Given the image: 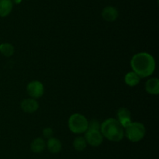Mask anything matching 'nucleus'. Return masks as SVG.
<instances>
[{"mask_svg": "<svg viewBox=\"0 0 159 159\" xmlns=\"http://www.w3.org/2000/svg\"><path fill=\"white\" fill-rule=\"evenodd\" d=\"M47 147H48V149L50 152L52 153V154H57L61 151L62 144L61 142L58 139L51 137V138L48 139Z\"/></svg>", "mask_w": 159, "mask_h": 159, "instance_id": "9b49d317", "label": "nucleus"}, {"mask_svg": "<svg viewBox=\"0 0 159 159\" xmlns=\"http://www.w3.org/2000/svg\"><path fill=\"white\" fill-rule=\"evenodd\" d=\"M85 139L86 143L93 147H98L102 143L103 136L100 130H86Z\"/></svg>", "mask_w": 159, "mask_h": 159, "instance_id": "423d86ee", "label": "nucleus"}, {"mask_svg": "<svg viewBox=\"0 0 159 159\" xmlns=\"http://www.w3.org/2000/svg\"><path fill=\"white\" fill-rule=\"evenodd\" d=\"M13 8L11 0H0V17H6L10 14Z\"/></svg>", "mask_w": 159, "mask_h": 159, "instance_id": "f8f14e48", "label": "nucleus"}, {"mask_svg": "<svg viewBox=\"0 0 159 159\" xmlns=\"http://www.w3.org/2000/svg\"><path fill=\"white\" fill-rule=\"evenodd\" d=\"M12 3H15V4H20L22 2V0H11Z\"/></svg>", "mask_w": 159, "mask_h": 159, "instance_id": "6ab92c4d", "label": "nucleus"}, {"mask_svg": "<svg viewBox=\"0 0 159 159\" xmlns=\"http://www.w3.org/2000/svg\"><path fill=\"white\" fill-rule=\"evenodd\" d=\"M118 10L113 6H107L102 11V18L108 22L115 21L118 18Z\"/></svg>", "mask_w": 159, "mask_h": 159, "instance_id": "1a4fd4ad", "label": "nucleus"}, {"mask_svg": "<svg viewBox=\"0 0 159 159\" xmlns=\"http://www.w3.org/2000/svg\"><path fill=\"white\" fill-rule=\"evenodd\" d=\"M22 110L27 113H33L38 109V102L34 98H26L24 99L20 104Z\"/></svg>", "mask_w": 159, "mask_h": 159, "instance_id": "6e6552de", "label": "nucleus"}, {"mask_svg": "<svg viewBox=\"0 0 159 159\" xmlns=\"http://www.w3.org/2000/svg\"><path fill=\"white\" fill-rule=\"evenodd\" d=\"M100 132L107 140L119 142L124 137V128L116 118H108L100 125Z\"/></svg>", "mask_w": 159, "mask_h": 159, "instance_id": "f03ea898", "label": "nucleus"}, {"mask_svg": "<svg viewBox=\"0 0 159 159\" xmlns=\"http://www.w3.org/2000/svg\"><path fill=\"white\" fill-rule=\"evenodd\" d=\"M13 45L9 43H3L0 45V52L6 57H10L14 54Z\"/></svg>", "mask_w": 159, "mask_h": 159, "instance_id": "2eb2a0df", "label": "nucleus"}, {"mask_svg": "<svg viewBox=\"0 0 159 159\" xmlns=\"http://www.w3.org/2000/svg\"><path fill=\"white\" fill-rule=\"evenodd\" d=\"M26 90H27L28 94L32 98L35 99V98H39L43 96L44 93V87L40 81H31L27 84Z\"/></svg>", "mask_w": 159, "mask_h": 159, "instance_id": "39448f33", "label": "nucleus"}, {"mask_svg": "<svg viewBox=\"0 0 159 159\" xmlns=\"http://www.w3.org/2000/svg\"><path fill=\"white\" fill-rule=\"evenodd\" d=\"M53 133H54V132H53L52 129L50 127H46L43 129V137H45V138H48V139H50L53 136Z\"/></svg>", "mask_w": 159, "mask_h": 159, "instance_id": "a211bd4d", "label": "nucleus"}, {"mask_svg": "<svg viewBox=\"0 0 159 159\" xmlns=\"http://www.w3.org/2000/svg\"><path fill=\"white\" fill-rule=\"evenodd\" d=\"M86 140H85V137H76L73 142V147L78 151H82L85 150V148L86 147Z\"/></svg>", "mask_w": 159, "mask_h": 159, "instance_id": "dca6fc26", "label": "nucleus"}, {"mask_svg": "<svg viewBox=\"0 0 159 159\" xmlns=\"http://www.w3.org/2000/svg\"><path fill=\"white\" fill-rule=\"evenodd\" d=\"M89 122L84 115L75 113L70 116L68 119V127L72 132L81 134L86 132L88 129Z\"/></svg>", "mask_w": 159, "mask_h": 159, "instance_id": "7ed1b4c3", "label": "nucleus"}, {"mask_svg": "<svg viewBox=\"0 0 159 159\" xmlns=\"http://www.w3.org/2000/svg\"><path fill=\"white\" fill-rule=\"evenodd\" d=\"M118 121L120 123L123 127L125 129L127 126H128L132 123L131 115H130V111L126 108H120L117 112Z\"/></svg>", "mask_w": 159, "mask_h": 159, "instance_id": "0eeeda50", "label": "nucleus"}, {"mask_svg": "<svg viewBox=\"0 0 159 159\" xmlns=\"http://www.w3.org/2000/svg\"><path fill=\"white\" fill-rule=\"evenodd\" d=\"M140 80H141V77L134 71L127 73L124 77V81H125L126 84L130 87L137 86L140 83Z\"/></svg>", "mask_w": 159, "mask_h": 159, "instance_id": "ddd939ff", "label": "nucleus"}, {"mask_svg": "<svg viewBox=\"0 0 159 159\" xmlns=\"http://www.w3.org/2000/svg\"><path fill=\"white\" fill-rule=\"evenodd\" d=\"M130 65L135 73L141 78H144L151 76L155 72V61L149 53L140 52L132 57Z\"/></svg>", "mask_w": 159, "mask_h": 159, "instance_id": "f257e3e1", "label": "nucleus"}, {"mask_svg": "<svg viewBox=\"0 0 159 159\" xmlns=\"http://www.w3.org/2000/svg\"><path fill=\"white\" fill-rule=\"evenodd\" d=\"M45 147H46V143L45 141L42 138H36L35 140H34L31 143L30 148L31 151L34 153H40L45 149Z\"/></svg>", "mask_w": 159, "mask_h": 159, "instance_id": "4468645a", "label": "nucleus"}, {"mask_svg": "<svg viewBox=\"0 0 159 159\" xmlns=\"http://www.w3.org/2000/svg\"><path fill=\"white\" fill-rule=\"evenodd\" d=\"M100 130V124L97 120H92L89 123L87 130Z\"/></svg>", "mask_w": 159, "mask_h": 159, "instance_id": "f3484780", "label": "nucleus"}, {"mask_svg": "<svg viewBox=\"0 0 159 159\" xmlns=\"http://www.w3.org/2000/svg\"><path fill=\"white\" fill-rule=\"evenodd\" d=\"M145 90L151 94L157 95L159 94V80L158 78L149 79L145 83Z\"/></svg>", "mask_w": 159, "mask_h": 159, "instance_id": "9d476101", "label": "nucleus"}, {"mask_svg": "<svg viewBox=\"0 0 159 159\" xmlns=\"http://www.w3.org/2000/svg\"><path fill=\"white\" fill-rule=\"evenodd\" d=\"M127 138L131 142H138L142 140L145 136V126L141 123L132 122L128 126L124 129Z\"/></svg>", "mask_w": 159, "mask_h": 159, "instance_id": "20e7f679", "label": "nucleus"}]
</instances>
